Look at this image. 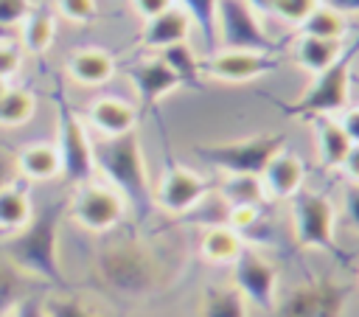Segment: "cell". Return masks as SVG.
<instances>
[{
	"instance_id": "obj_10",
	"label": "cell",
	"mask_w": 359,
	"mask_h": 317,
	"mask_svg": "<svg viewBox=\"0 0 359 317\" xmlns=\"http://www.w3.org/2000/svg\"><path fill=\"white\" fill-rule=\"evenodd\" d=\"M137 107L121 95H95L84 107V126L95 140H118L137 132Z\"/></svg>"
},
{
	"instance_id": "obj_12",
	"label": "cell",
	"mask_w": 359,
	"mask_h": 317,
	"mask_svg": "<svg viewBox=\"0 0 359 317\" xmlns=\"http://www.w3.org/2000/svg\"><path fill=\"white\" fill-rule=\"evenodd\" d=\"M65 73L76 87L98 90V87H104L115 79L118 62L107 48L84 45V48H73L65 56Z\"/></svg>"
},
{
	"instance_id": "obj_24",
	"label": "cell",
	"mask_w": 359,
	"mask_h": 317,
	"mask_svg": "<svg viewBox=\"0 0 359 317\" xmlns=\"http://www.w3.org/2000/svg\"><path fill=\"white\" fill-rule=\"evenodd\" d=\"M160 56L177 73V79L182 81V87H199L205 81V76H202V53L191 42H180V45L163 50Z\"/></svg>"
},
{
	"instance_id": "obj_8",
	"label": "cell",
	"mask_w": 359,
	"mask_h": 317,
	"mask_svg": "<svg viewBox=\"0 0 359 317\" xmlns=\"http://www.w3.org/2000/svg\"><path fill=\"white\" fill-rule=\"evenodd\" d=\"M280 67L275 53H255V50H233L216 48L202 53V76L219 84H252L272 76Z\"/></svg>"
},
{
	"instance_id": "obj_37",
	"label": "cell",
	"mask_w": 359,
	"mask_h": 317,
	"mask_svg": "<svg viewBox=\"0 0 359 317\" xmlns=\"http://www.w3.org/2000/svg\"><path fill=\"white\" fill-rule=\"evenodd\" d=\"M6 90H8V84H6V81H0V98H3V93H6Z\"/></svg>"
},
{
	"instance_id": "obj_34",
	"label": "cell",
	"mask_w": 359,
	"mask_h": 317,
	"mask_svg": "<svg viewBox=\"0 0 359 317\" xmlns=\"http://www.w3.org/2000/svg\"><path fill=\"white\" fill-rule=\"evenodd\" d=\"M339 174L345 177V182H356L359 185V143L348 149L342 166H339Z\"/></svg>"
},
{
	"instance_id": "obj_1",
	"label": "cell",
	"mask_w": 359,
	"mask_h": 317,
	"mask_svg": "<svg viewBox=\"0 0 359 317\" xmlns=\"http://www.w3.org/2000/svg\"><path fill=\"white\" fill-rule=\"evenodd\" d=\"M356 56H359V39H348L342 56L323 73L311 76L306 90L286 107V115L292 121H303V123H311L314 118H337L351 104Z\"/></svg>"
},
{
	"instance_id": "obj_23",
	"label": "cell",
	"mask_w": 359,
	"mask_h": 317,
	"mask_svg": "<svg viewBox=\"0 0 359 317\" xmlns=\"http://www.w3.org/2000/svg\"><path fill=\"white\" fill-rule=\"evenodd\" d=\"M222 199L227 202V208H238V205H266V191L258 174H230L222 180L219 185Z\"/></svg>"
},
{
	"instance_id": "obj_15",
	"label": "cell",
	"mask_w": 359,
	"mask_h": 317,
	"mask_svg": "<svg viewBox=\"0 0 359 317\" xmlns=\"http://www.w3.org/2000/svg\"><path fill=\"white\" fill-rule=\"evenodd\" d=\"M194 25L188 20V14L180 6H171L168 11L151 17L143 22L140 28V48L149 53H163L180 42H191Z\"/></svg>"
},
{
	"instance_id": "obj_28",
	"label": "cell",
	"mask_w": 359,
	"mask_h": 317,
	"mask_svg": "<svg viewBox=\"0 0 359 317\" xmlns=\"http://www.w3.org/2000/svg\"><path fill=\"white\" fill-rule=\"evenodd\" d=\"M53 14L70 25H90L98 20V0H53Z\"/></svg>"
},
{
	"instance_id": "obj_33",
	"label": "cell",
	"mask_w": 359,
	"mask_h": 317,
	"mask_svg": "<svg viewBox=\"0 0 359 317\" xmlns=\"http://www.w3.org/2000/svg\"><path fill=\"white\" fill-rule=\"evenodd\" d=\"M129 6H132V11L146 22V20H151V17L163 14V11H168V8L174 6V0H129Z\"/></svg>"
},
{
	"instance_id": "obj_26",
	"label": "cell",
	"mask_w": 359,
	"mask_h": 317,
	"mask_svg": "<svg viewBox=\"0 0 359 317\" xmlns=\"http://www.w3.org/2000/svg\"><path fill=\"white\" fill-rule=\"evenodd\" d=\"M216 3L219 0H174V6H180L194 31L202 36V53L216 50Z\"/></svg>"
},
{
	"instance_id": "obj_35",
	"label": "cell",
	"mask_w": 359,
	"mask_h": 317,
	"mask_svg": "<svg viewBox=\"0 0 359 317\" xmlns=\"http://www.w3.org/2000/svg\"><path fill=\"white\" fill-rule=\"evenodd\" d=\"M320 3H325V6L337 8V11H339V14H345V17L359 14V0H320Z\"/></svg>"
},
{
	"instance_id": "obj_30",
	"label": "cell",
	"mask_w": 359,
	"mask_h": 317,
	"mask_svg": "<svg viewBox=\"0 0 359 317\" xmlns=\"http://www.w3.org/2000/svg\"><path fill=\"white\" fill-rule=\"evenodd\" d=\"M34 6V0H0V31H17Z\"/></svg>"
},
{
	"instance_id": "obj_13",
	"label": "cell",
	"mask_w": 359,
	"mask_h": 317,
	"mask_svg": "<svg viewBox=\"0 0 359 317\" xmlns=\"http://www.w3.org/2000/svg\"><path fill=\"white\" fill-rule=\"evenodd\" d=\"M261 182H264L269 202H289L294 194L306 188V166L300 154L292 151L289 146L280 149L261 171Z\"/></svg>"
},
{
	"instance_id": "obj_3",
	"label": "cell",
	"mask_w": 359,
	"mask_h": 317,
	"mask_svg": "<svg viewBox=\"0 0 359 317\" xmlns=\"http://www.w3.org/2000/svg\"><path fill=\"white\" fill-rule=\"evenodd\" d=\"M280 149H286V135L283 132H258V135L227 140V143L194 146L202 166L219 171L222 177H230V174H258L261 177L266 163Z\"/></svg>"
},
{
	"instance_id": "obj_31",
	"label": "cell",
	"mask_w": 359,
	"mask_h": 317,
	"mask_svg": "<svg viewBox=\"0 0 359 317\" xmlns=\"http://www.w3.org/2000/svg\"><path fill=\"white\" fill-rule=\"evenodd\" d=\"M342 216L353 230H359V185L356 182H345L342 188Z\"/></svg>"
},
{
	"instance_id": "obj_29",
	"label": "cell",
	"mask_w": 359,
	"mask_h": 317,
	"mask_svg": "<svg viewBox=\"0 0 359 317\" xmlns=\"http://www.w3.org/2000/svg\"><path fill=\"white\" fill-rule=\"evenodd\" d=\"M25 53L17 48L14 39H0V81L14 84V79L22 73Z\"/></svg>"
},
{
	"instance_id": "obj_22",
	"label": "cell",
	"mask_w": 359,
	"mask_h": 317,
	"mask_svg": "<svg viewBox=\"0 0 359 317\" xmlns=\"http://www.w3.org/2000/svg\"><path fill=\"white\" fill-rule=\"evenodd\" d=\"M36 107H39V101L28 87L8 84V90L0 98V126L3 129L25 126L36 115Z\"/></svg>"
},
{
	"instance_id": "obj_9",
	"label": "cell",
	"mask_w": 359,
	"mask_h": 317,
	"mask_svg": "<svg viewBox=\"0 0 359 317\" xmlns=\"http://www.w3.org/2000/svg\"><path fill=\"white\" fill-rule=\"evenodd\" d=\"M210 194V180L188 166H168L151 185V202L168 216L191 213Z\"/></svg>"
},
{
	"instance_id": "obj_18",
	"label": "cell",
	"mask_w": 359,
	"mask_h": 317,
	"mask_svg": "<svg viewBox=\"0 0 359 317\" xmlns=\"http://www.w3.org/2000/svg\"><path fill=\"white\" fill-rule=\"evenodd\" d=\"M311 129H314V151H317L320 166L328 171H339V166L353 143L348 140V135L342 132L337 118H314Z\"/></svg>"
},
{
	"instance_id": "obj_14",
	"label": "cell",
	"mask_w": 359,
	"mask_h": 317,
	"mask_svg": "<svg viewBox=\"0 0 359 317\" xmlns=\"http://www.w3.org/2000/svg\"><path fill=\"white\" fill-rule=\"evenodd\" d=\"M14 168L25 182L42 185V182H53L65 174V163H62V151L56 143L50 140H28L17 149L14 154Z\"/></svg>"
},
{
	"instance_id": "obj_21",
	"label": "cell",
	"mask_w": 359,
	"mask_h": 317,
	"mask_svg": "<svg viewBox=\"0 0 359 317\" xmlns=\"http://www.w3.org/2000/svg\"><path fill=\"white\" fill-rule=\"evenodd\" d=\"M297 34H309V36H320V39H337L345 42L351 34V17L339 14L337 8L317 3V8L306 17V22L297 28Z\"/></svg>"
},
{
	"instance_id": "obj_20",
	"label": "cell",
	"mask_w": 359,
	"mask_h": 317,
	"mask_svg": "<svg viewBox=\"0 0 359 317\" xmlns=\"http://www.w3.org/2000/svg\"><path fill=\"white\" fill-rule=\"evenodd\" d=\"M34 219V202L20 185H0V230L17 233L28 227Z\"/></svg>"
},
{
	"instance_id": "obj_27",
	"label": "cell",
	"mask_w": 359,
	"mask_h": 317,
	"mask_svg": "<svg viewBox=\"0 0 359 317\" xmlns=\"http://www.w3.org/2000/svg\"><path fill=\"white\" fill-rule=\"evenodd\" d=\"M320 0H266L264 14L275 17L278 22H283L286 28H300L306 22V17L317 8Z\"/></svg>"
},
{
	"instance_id": "obj_5",
	"label": "cell",
	"mask_w": 359,
	"mask_h": 317,
	"mask_svg": "<svg viewBox=\"0 0 359 317\" xmlns=\"http://www.w3.org/2000/svg\"><path fill=\"white\" fill-rule=\"evenodd\" d=\"M294 241L306 250L337 252V205L328 194L303 188L289 199Z\"/></svg>"
},
{
	"instance_id": "obj_16",
	"label": "cell",
	"mask_w": 359,
	"mask_h": 317,
	"mask_svg": "<svg viewBox=\"0 0 359 317\" xmlns=\"http://www.w3.org/2000/svg\"><path fill=\"white\" fill-rule=\"evenodd\" d=\"M56 34H59V20H56L53 8L34 6L31 14L17 25L14 42L25 56H45L53 48Z\"/></svg>"
},
{
	"instance_id": "obj_32",
	"label": "cell",
	"mask_w": 359,
	"mask_h": 317,
	"mask_svg": "<svg viewBox=\"0 0 359 317\" xmlns=\"http://www.w3.org/2000/svg\"><path fill=\"white\" fill-rule=\"evenodd\" d=\"M337 123L342 126V132L348 135V140L356 146V143H359V101H356V104L351 101V104L337 115Z\"/></svg>"
},
{
	"instance_id": "obj_25",
	"label": "cell",
	"mask_w": 359,
	"mask_h": 317,
	"mask_svg": "<svg viewBox=\"0 0 359 317\" xmlns=\"http://www.w3.org/2000/svg\"><path fill=\"white\" fill-rule=\"evenodd\" d=\"M199 317H250V306L233 286H210L202 295Z\"/></svg>"
},
{
	"instance_id": "obj_7",
	"label": "cell",
	"mask_w": 359,
	"mask_h": 317,
	"mask_svg": "<svg viewBox=\"0 0 359 317\" xmlns=\"http://www.w3.org/2000/svg\"><path fill=\"white\" fill-rule=\"evenodd\" d=\"M230 286L247 300V306L261 311H275L278 306V267L261 255L255 247H241L236 261L230 264Z\"/></svg>"
},
{
	"instance_id": "obj_17",
	"label": "cell",
	"mask_w": 359,
	"mask_h": 317,
	"mask_svg": "<svg viewBox=\"0 0 359 317\" xmlns=\"http://www.w3.org/2000/svg\"><path fill=\"white\" fill-rule=\"evenodd\" d=\"M348 42V39H345ZM345 42H337V39H320V36H309V34H297V39L292 42V59L294 65L309 73V76H317L323 73L325 67H331L342 50H345Z\"/></svg>"
},
{
	"instance_id": "obj_2",
	"label": "cell",
	"mask_w": 359,
	"mask_h": 317,
	"mask_svg": "<svg viewBox=\"0 0 359 317\" xmlns=\"http://www.w3.org/2000/svg\"><path fill=\"white\" fill-rule=\"evenodd\" d=\"M93 160L95 168L104 174V182L121 191V196L129 202H151V180L140 154L137 132L118 137V140H93Z\"/></svg>"
},
{
	"instance_id": "obj_6",
	"label": "cell",
	"mask_w": 359,
	"mask_h": 317,
	"mask_svg": "<svg viewBox=\"0 0 359 317\" xmlns=\"http://www.w3.org/2000/svg\"><path fill=\"white\" fill-rule=\"evenodd\" d=\"M126 216V199L104 180L79 182L70 196V219L87 233H107Z\"/></svg>"
},
{
	"instance_id": "obj_4",
	"label": "cell",
	"mask_w": 359,
	"mask_h": 317,
	"mask_svg": "<svg viewBox=\"0 0 359 317\" xmlns=\"http://www.w3.org/2000/svg\"><path fill=\"white\" fill-rule=\"evenodd\" d=\"M216 48L280 53V42L264 22V14L250 0H219L216 3Z\"/></svg>"
},
{
	"instance_id": "obj_11",
	"label": "cell",
	"mask_w": 359,
	"mask_h": 317,
	"mask_svg": "<svg viewBox=\"0 0 359 317\" xmlns=\"http://www.w3.org/2000/svg\"><path fill=\"white\" fill-rule=\"evenodd\" d=\"M129 81L137 93V101L140 107L151 109L157 107L163 98H168L171 93L182 90V81L177 79V73L163 62L160 53H149L143 56L140 62H135L129 67Z\"/></svg>"
},
{
	"instance_id": "obj_19",
	"label": "cell",
	"mask_w": 359,
	"mask_h": 317,
	"mask_svg": "<svg viewBox=\"0 0 359 317\" xmlns=\"http://www.w3.org/2000/svg\"><path fill=\"white\" fill-rule=\"evenodd\" d=\"M241 247H244V238L230 224H210L199 238V252L210 264H227L230 267L236 261V255L241 252Z\"/></svg>"
},
{
	"instance_id": "obj_36",
	"label": "cell",
	"mask_w": 359,
	"mask_h": 317,
	"mask_svg": "<svg viewBox=\"0 0 359 317\" xmlns=\"http://www.w3.org/2000/svg\"><path fill=\"white\" fill-rule=\"evenodd\" d=\"M250 3H252V6H255L261 14H264V8H266V0H250Z\"/></svg>"
}]
</instances>
